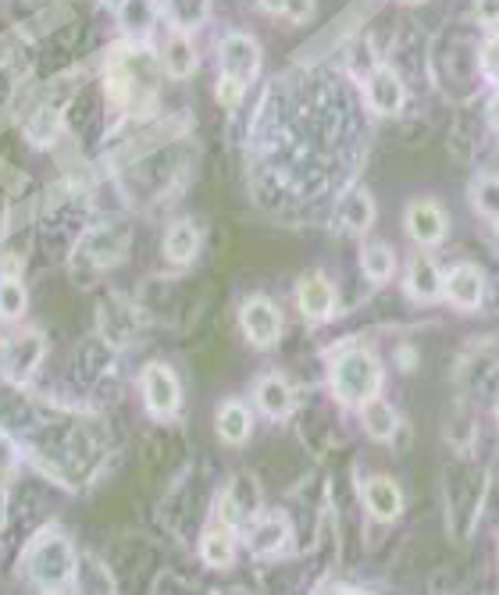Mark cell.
Here are the masks:
<instances>
[{"label":"cell","instance_id":"obj_40","mask_svg":"<svg viewBox=\"0 0 499 595\" xmlns=\"http://www.w3.org/2000/svg\"><path fill=\"white\" fill-rule=\"evenodd\" d=\"M492 132H496V147H499V129H492Z\"/></svg>","mask_w":499,"mask_h":595},{"label":"cell","instance_id":"obj_5","mask_svg":"<svg viewBox=\"0 0 499 595\" xmlns=\"http://www.w3.org/2000/svg\"><path fill=\"white\" fill-rule=\"evenodd\" d=\"M25 567H29V577H33L43 592H62L75 577V549L62 531H43V536L29 545Z\"/></svg>","mask_w":499,"mask_h":595},{"label":"cell","instance_id":"obj_19","mask_svg":"<svg viewBox=\"0 0 499 595\" xmlns=\"http://www.w3.org/2000/svg\"><path fill=\"white\" fill-rule=\"evenodd\" d=\"M40 360H43V335L25 332V335H19V339L8 346L4 375H8L11 381H25L29 375L40 368Z\"/></svg>","mask_w":499,"mask_h":595},{"label":"cell","instance_id":"obj_32","mask_svg":"<svg viewBox=\"0 0 499 595\" xmlns=\"http://www.w3.org/2000/svg\"><path fill=\"white\" fill-rule=\"evenodd\" d=\"M243 94H247V83L232 79V75H221L218 86H215V97L221 108H236V104H243Z\"/></svg>","mask_w":499,"mask_h":595},{"label":"cell","instance_id":"obj_2","mask_svg":"<svg viewBox=\"0 0 499 595\" xmlns=\"http://www.w3.org/2000/svg\"><path fill=\"white\" fill-rule=\"evenodd\" d=\"M486 488L489 478L486 470L475 467L471 461H457L446 467L443 475V502H446V524H449V536L464 542L471 536L475 528V517L486 502Z\"/></svg>","mask_w":499,"mask_h":595},{"label":"cell","instance_id":"obj_7","mask_svg":"<svg viewBox=\"0 0 499 595\" xmlns=\"http://www.w3.org/2000/svg\"><path fill=\"white\" fill-rule=\"evenodd\" d=\"M403 228H406V236L417 242V247H435V242H443L446 232H449L446 207L429 201V196L411 201L403 210Z\"/></svg>","mask_w":499,"mask_h":595},{"label":"cell","instance_id":"obj_28","mask_svg":"<svg viewBox=\"0 0 499 595\" xmlns=\"http://www.w3.org/2000/svg\"><path fill=\"white\" fill-rule=\"evenodd\" d=\"M471 204L481 218H499V175H481L471 186Z\"/></svg>","mask_w":499,"mask_h":595},{"label":"cell","instance_id":"obj_24","mask_svg":"<svg viewBox=\"0 0 499 595\" xmlns=\"http://www.w3.org/2000/svg\"><path fill=\"white\" fill-rule=\"evenodd\" d=\"M360 271H365L375 285H386L392 279V271H397V257H392L389 242L382 239L365 242V250H360Z\"/></svg>","mask_w":499,"mask_h":595},{"label":"cell","instance_id":"obj_6","mask_svg":"<svg viewBox=\"0 0 499 595\" xmlns=\"http://www.w3.org/2000/svg\"><path fill=\"white\" fill-rule=\"evenodd\" d=\"M143 386V403L154 418H175L178 407H183V386H178V375L169 364H150L140 378Z\"/></svg>","mask_w":499,"mask_h":595},{"label":"cell","instance_id":"obj_41","mask_svg":"<svg viewBox=\"0 0 499 595\" xmlns=\"http://www.w3.org/2000/svg\"><path fill=\"white\" fill-rule=\"evenodd\" d=\"M496 424H499V407H496Z\"/></svg>","mask_w":499,"mask_h":595},{"label":"cell","instance_id":"obj_30","mask_svg":"<svg viewBox=\"0 0 499 595\" xmlns=\"http://www.w3.org/2000/svg\"><path fill=\"white\" fill-rule=\"evenodd\" d=\"M25 311V285L19 279H0V317H22Z\"/></svg>","mask_w":499,"mask_h":595},{"label":"cell","instance_id":"obj_17","mask_svg":"<svg viewBox=\"0 0 499 595\" xmlns=\"http://www.w3.org/2000/svg\"><path fill=\"white\" fill-rule=\"evenodd\" d=\"M446 274L438 271L432 257H414L411 268H406V296H414L417 303H435L443 296Z\"/></svg>","mask_w":499,"mask_h":595},{"label":"cell","instance_id":"obj_39","mask_svg":"<svg viewBox=\"0 0 499 595\" xmlns=\"http://www.w3.org/2000/svg\"><path fill=\"white\" fill-rule=\"evenodd\" d=\"M492 225H496V236H499V218H492Z\"/></svg>","mask_w":499,"mask_h":595},{"label":"cell","instance_id":"obj_18","mask_svg":"<svg viewBox=\"0 0 499 595\" xmlns=\"http://www.w3.org/2000/svg\"><path fill=\"white\" fill-rule=\"evenodd\" d=\"M290 542V521L285 517H257L253 528L247 531V545L253 556H275Z\"/></svg>","mask_w":499,"mask_h":595},{"label":"cell","instance_id":"obj_4","mask_svg":"<svg viewBox=\"0 0 499 595\" xmlns=\"http://www.w3.org/2000/svg\"><path fill=\"white\" fill-rule=\"evenodd\" d=\"M108 94L115 104H122V108L147 104L158 94V57L147 47L118 51L108 68Z\"/></svg>","mask_w":499,"mask_h":595},{"label":"cell","instance_id":"obj_16","mask_svg":"<svg viewBox=\"0 0 499 595\" xmlns=\"http://www.w3.org/2000/svg\"><path fill=\"white\" fill-rule=\"evenodd\" d=\"M360 496H365L368 513L378 517V521H397L403 513V488L386 475L368 478L365 488H360Z\"/></svg>","mask_w":499,"mask_h":595},{"label":"cell","instance_id":"obj_27","mask_svg":"<svg viewBox=\"0 0 499 595\" xmlns=\"http://www.w3.org/2000/svg\"><path fill=\"white\" fill-rule=\"evenodd\" d=\"M210 14V0H169V19L178 33H193L200 29Z\"/></svg>","mask_w":499,"mask_h":595},{"label":"cell","instance_id":"obj_25","mask_svg":"<svg viewBox=\"0 0 499 595\" xmlns=\"http://www.w3.org/2000/svg\"><path fill=\"white\" fill-rule=\"evenodd\" d=\"M196 65H200V57H196V47L189 43V33H175L169 47H164V72L175 75V79H189Z\"/></svg>","mask_w":499,"mask_h":595},{"label":"cell","instance_id":"obj_38","mask_svg":"<svg viewBox=\"0 0 499 595\" xmlns=\"http://www.w3.org/2000/svg\"><path fill=\"white\" fill-rule=\"evenodd\" d=\"M406 4H425V0H406Z\"/></svg>","mask_w":499,"mask_h":595},{"label":"cell","instance_id":"obj_15","mask_svg":"<svg viewBox=\"0 0 499 595\" xmlns=\"http://www.w3.org/2000/svg\"><path fill=\"white\" fill-rule=\"evenodd\" d=\"M336 225L346 236H365L375 225V196L368 190H346L336 204Z\"/></svg>","mask_w":499,"mask_h":595},{"label":"cell","instance_id":"obj_35","mask_svg":"<svg viewBox=\"0 0 499 595\" xmlns=\"http://www.w3.org/2000/svg\"><path fill=\"white\" fill-rule=\"evenodd\" d=\"M14 464V450L8 439H0V478H8V470Z\"/></svg>","mask_w":499,"mask_h":595},{"label":"cell","instance_id":"obj_10","mask_svg":"<svg viewBox=\"0 0 499 595\" xmlns=\"http://www.w3.org/2000/svg\"><path fill=\"white\" fill-rule=\"evenodd\" d=\"M365 97H368V104L378 115L397 118L403 111V104H406V86L400 79V72L389 68V65H375L371 75H368V83H365Z\"/></svg>","mask_w":499,"mask_h":595},{"label":"cell","instance_id":"obj_11","mask_svg":"<svg viewBox=\"0 0 499 595\" xmlns=\"http://www.w3.org/2000/svg\"><path fill=\"white\" fill-rule=\"evenodd\" d=\"M97 325H100V335L111 346H129L135 335H140V311H135L129 300L111 296V300L100 303Z\"/></svg>","mask_w":499,"mask_h":595},{"label":"cell","instance_id":"obj_3","mask_svg":"<svg viewBox=\"0 0 499 595\" xmlns=\"http://www.w3.org/2000/svg\"><path fill=\"white\" fill-rule=\"evenodd\" d=\"M129 242H132V232L129 225L122 221H104V225H94L89 232L79 239V247L72 253V274L79 285H89V274L108 271L115 264H122L129 257Z\"/></svg>","mask_w":499,"mask_h":595},{"label":"cell","instance_id":"obj_29","mask_svg":"<svg viewBox=\"0 0 499 595\" xmlns=\"http://www.w3.org/2000/svg\"><path fill=\"white\" fill-rule=\"evenodd\" d=\"M57 132H62V118H57L54 108H40L36 118L29 121V140L36 147H51L57 140Z\"/></svg>","mask_w":499,"mask_h":595},{"label":"cell","instance_id":"obj_14","mask_svg":"<svg viewBox=\"0 0 499 595\" xmlns=\"http://www.w3.org/2000/svg\"><path fill=\"white\" fill-rule=\"evenodd\" d=\"M261 510V485L253 475H236L229 493L221 496V521L225 524H243Z\"/></svg>","mask_w":499,"mask_h":595},{"label":"cell","instance_id":"obj_22","mask_svg":"<svg viewBox=\"0 0 499 595\" xmlns=\"http://www.w3.org/2000/svg\"><path fill=\"white\" fill-rule=\"evenodd\" d=\"M196 253H200V232H196V225L193 221L169 225V232H164V257H169L175 268H186L196 261Z\"/></svg>","mask_w":499,"mask_h":595},{"label":"cell","instance_id":"obj_8","mask_svg":"<svg viewBox=\"0 0 499 595\" xmlns=\"http://www.w3.org/2000/svg\"><path fill=\"white\" fill-rule=\"evenodd\" d=\"M221 75H232L239 83H253L257 72H261V43L250 33H229L218 47Z\"/></svg>","mask_w":499,"mask_h":595},{"label":"cell","instance_id":"obj_21","mask_svg":"<svg viewBox=\"0 0 499 595\" xmlns=\"http://www.w3.org/2000/svg\"><path fill=\"white\" fill-rule=\"evenodd\" d=\"M215 429H218V439L225 446H243L250 439V429H253V418H250V407L239 403V400H229L218 407V418H215Z\"/></svg>","mask_w":499,"mask_h":595},{"label":"cell","instance_id":"obj_1","mask_svg":"<svg viewBox=\"0 0 499 595\" xmlns=\"http://www.w3.org/2000/svg\"><path fill=\"white\" fill-rule=\"evenodd\" d=\"M382 360H378L368 346L346 343L343 349L332 354V368H328V381L336 400L346 407H365L368 400H375L382 392Z\"/></svg>","mask_w":499,"mask_h":595},{"label":"cell","instance_id":"obj_23","mask_svg":"<svg viewBox=\"0 0 499 595\" xmlns=\"http://www.w3.org/2000/svg\"><path fill=\"white\" fill-rule=\"evenodd\" d=\"M360 424H365V432L375 439V442H389L392 435L400 432V414L392 410L386 400H368L365 407H360Z\"/></svg>","mask_w":499,"mask_h":595},{"label":"cell","instance_id":"obj_36","mask_svg":"<svg viewBox=\"0 0 499 595\" xmlns=\"http://www.w3.org/2000/svg\"><path fill=\"white\" fill-rule=\"evenodd\" d=\"M486 121L492 129H499V94H492L489 104H486Z\"/></svg>","mask_w":499,"mask_h":595},{"label":"cell","instance_id":"obj_37","mask_svg":"<svg viewBox=\"0 0 499 595\" xmlns=\"http://www.w3.org/2000/svg\"><path fill=\"white\" fill-rule=\"evenodd\" d=\"M100 4L108 8V11H126V8H129V0H100Z\"/></svg>","mask_w":499,"mask_h":595},{"label":"cell","instance_id":"obj_13","mask_svg":"<svg viewBox=\"0 0 499 595\" xmlns=\"http://www.w3.org/2000/svg\"><path fill=\"white\" fill-rule=\"evenodd\" d=\"M296 303L311 322H325V317H332V311H336V285H332L322 271H311L296 282Z\"/></svg>","mask_w":499,"mask_h":595},{"label":"cell","instance_id":"obj_33","mask_svg":"<svg viewBox=\"0 0 499 595\" xmlns=\"http://www.w3.org/2000/svg\"><path fill=\"white\" fill-rule=\"evenodd\" d=\"M478 65H481V72H486V79L499 86V33L489 36V43L481 47V61H478Z\"/></svg>","mask_w":499,"mask_h":595},{"label":"cell","instance_id":"obj_26","mask_svg":"<svg viewBox=\"0 0 499 595\" xmlns=\"http://www.w3.org/2000/svg\"><path fill=\"white\" fill-rule=\"evenodd\" d=\"M200 556L210 563V567H232V560H236V539H232V531L229 528H210L204 542H200Z\"/></svg>","mask_w":499,"mask_h":595},{"label":"cell","instance_id":"obj_34","mask_svg":"<svg viewBox=\"0 0 499 595\" xmlns=\"http://www.w3.org/2000/svg\"><path fill=\"white\" fill-rule=\"evenodd\" d=\"M475 19L486 29H499V0H475Z\"/></svg>","mask_w":499,"mask_h":595},{"label":"cell","instance_id":"obj_9","mask_svg":"<svg viewBox=\"0 0 499 595\" xmlns=\"http://www.w3.org/2000/svg\"><path fill=\"white\" fill-rule=\"evenodd\" d=\"M239 325H243V335L253 346L268 349L275 346L282 335V314L268 296H250L243 303V311H239Z\"/></svg>","mask_w":499,"mask_h":595},{"label":"cell","instance_id":"obj_20","mask_svg":"<svg viewBox=\"0 0 499 595\" xmlns=\"http://www.w3.org/2000/svg\"><path fill=\"white\" fill-rule=\"evenodd\" d=\"M257 407H261V414L271 418V421H282L293 414V386L285 381L282 375H264L257 381Z\"/></svg>","mask_w":499,"mask_h":595},{"label":"cell","instance_id":"obj_12","mask_svg":"<svg viewBox=\"0 0 499 595\" xmlns=\"http://www.w3.org/2000/svg\"><path fill=\"white\" fill-rule=\"evenodd\" d=\"M443 296L457 311H478L481 307V296H486V274H481L475 264H457L453 271H446Z\"/></svg>","mask_w":499,"mask_h":595},{"label":"cell","instance_id":"obj_31","mask_svg":"<svg viewBox=\"0 0 499 595\" xmlns=\"http://www.w3.org/2000/svg\"><path fill=\"white\" fill-rule=\"evenodd\" d=\"M261 8L279 14V19H290V22L314 19V0H261Z\"/></svg>","mask_w":499,"mask_h":595}]
</instances>
